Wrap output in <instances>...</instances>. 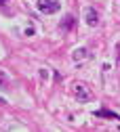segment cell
Listing matches in <instances>:
<instances>
[{"instance_id": "cell-3", "label": "cell", "mask_w": 120, "mask_h": 132, "mask_svg": "<svg viewBox=\"0 0 120 132\" xmlns=\"http://www.w3.org/2000/svg\"><path fill=\"white\" fill-rule=\"evenodd\" d=\"M97 21H99L97 11H95V9H89V11H87V23H89L91 27H95V25H97Z\"/></svg>"}, {"instance_id": "cell-6", "label": "cell", "mask_w": 120, "mask_h": 132, "mask_svg": "<svg viewBox=\"0 0 120 132\" xmlns=\"http://www.w3.org/2000/svg\"><path fill=\"white\" fill-rule=\"evenodd\" d=\"M95 115H97V118H112V120H120L116 113H112V111H105V109H103V111H95Z\"/></svg>"}, {"instance_id": "cell-5", "label": "cell", "mask_w": 120, "mask_h": 132, "mask_svg": "<svg viewBox=\"0 0 120 132\" xmlns=\"http://www.w3.org/2000/svg\"><path fill=\"white\" fill-rule=\"evenodd\" d=\"M72 57H74V61H82V59L89 57V51H87V48H76Z\"/></svg>"}, {"instance_id": "cell-1", "label": "cell", "mask_w": 120, "mask_h": 132, "mask_svg": "<svg viewBox=\"0 0 120 132\" xmlns=\"http://www.w3.org/2000/svg\"><path fill=\"white\" fill-rule=\"evenodd\" d=\"M74 94L78 96L80 103H89L91 98H93V90H91L87 84H82V82H78V84L74 86Z\"/></svg>"}, {"instance_id": "cell-11", "label": "cell", "mask_w": 120, "mask_h": 132, "mask_svg": "<svg viewBox=\"0 0 120 132\" xmlns=\"http://www.w3.org/2000/svg\"><path fill=\"white\" fill-rule=\"evenodd\" d=\"M4 103H6V101H4V98H2V96H0V105H4Z\"/></svg>"}, {"instance_id": "cell-4", "label": "cell", "mask_w": 120, "mask_h": 132, "mask_svg": "<svg viewBox=\"0 0 120 132\" xmlns=\"http://www.w3.org/2000/svg\"><path fill=\"white\" fill-rule=\"evenodd\" d=\"M74 23H76L74 15H67V17L61 21V29H72V27H74Z\"/></svg>"}, {"instance_id": "cell-10", "label": "cell", "mask_w": 120, "mask_h": 132, "mask_svg": "<svg viewBox=\"0 0 120 132\" xmlns=\"http://www.w3.org/2000/svg\"><path fill=\"white\" fill-rule=\"evenodd\" d=\"M116 51H118V63H120V44H116Z\"/></svg>"}, {"instance_id": "cell-9", "label": "cell", "mask_w": 120, "mask_h": 132, "mask_svg": "<svg viewBox=\"0 0 120 132\" xmlns=\"http://www.w3.org/2000/svg\"><path fill=\"white\" fill-rule=\"evenodd\" d=\"M6 4H9V0H0V9H6Z\"/></svg>"}, {"instance_id": "cell-7", "label": "cell", "mask_w": 120, "mask_h": 132, "mask_svg": "<svg viewBox=\"0 0 120 132\" xmlns=\"http://www.w3.org/2000/svg\"><path fill=\"white\" fill-rule=\"evenodd\" d=\"M0 88H4V90H9L11 86H9V80L6 78H2V76H0Z\"/></svg>"}, {"instance_id": "cell-8", "label": "cell", "mask_w": 120, "mask_h": 132, "mask_svg": "<svg viewBox=\"0 0 120 132\" xmlns=\"http://www.w3.org/2000/svg\"><path fill=\"white\" fill-rule=\"evenodd\" d=\"M25 36H34V27H27L25 29Z\"/></svg>"}, {"instance_id": "cell-2", "label": "cell", "mask_w": 120, "mask_h": 132, "mask_svg": "<svg viewBox=\"0 0 120 132\" xmlns=\"http://www.w3.org/2000/svg\"><path fill=\"white\" fill-rule=\"evenodd\" d=\"M59 6H61V4L55 2V0H38V11H42V13H46V15L57 13Z\"/></svg>"}]
</instances>
